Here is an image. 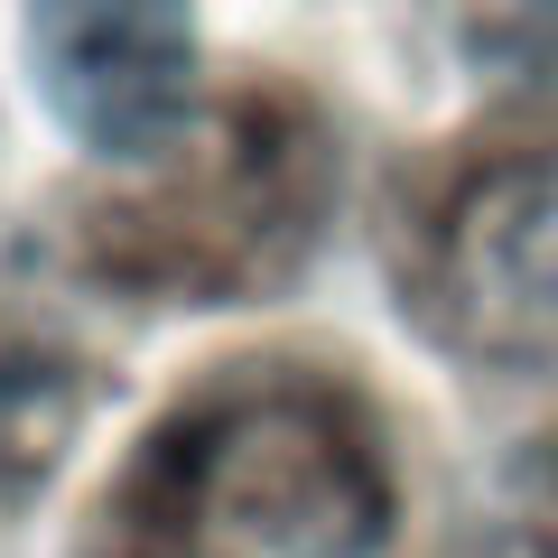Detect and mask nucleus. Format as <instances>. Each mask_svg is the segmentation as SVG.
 Wrapping results in <instances>:
<instances>
[{
    "mask_svg": "<svg viewBox=\"0 0 558 558\" xmlns=\"http://www.w3.org/2000/svg\"><path fill=\"white\" fill-rule=\"evenodd\" d=\"M391 531L381 447L336 391L252 381L140 447L112 558H373Z\"/></svg>",
    "mask_w": 558,
    "mask_h": 558,
    "instance_id": "1",
    "label": "nucleus"
},
{
    "mask_svg": "<svg viewBox=\"0 0 558 558\" xmlns=\"http://www.w3.org/2000/svg\"><path fill=\"white\" fill-rule=\"evenodd\" d=\"M400 307L465 363H558V140L475 159L418 215Z\"/></svg>",
    "mask_w": 558,
    "mask_h": 558,
    "instance_id": "2",
    "label": "nucleus"
},
{
    "mask_svg": "<svg viewBox=\"0 0 558 558\" xmlns=\"http://www.w3.org/2000/svg\"><path fill=\"white\" fill-rule=\"evenodd\" d=\"M28 84L94 159L149 168L196 112L186 0H28Z\"/></svg>",
    "mask_w": 558,
    "mask_h": 558,
    "instance_id": "3",
    "label": "nucleus"
}]
</instances>
